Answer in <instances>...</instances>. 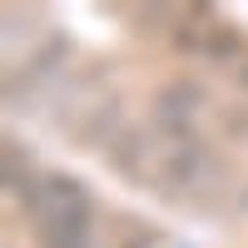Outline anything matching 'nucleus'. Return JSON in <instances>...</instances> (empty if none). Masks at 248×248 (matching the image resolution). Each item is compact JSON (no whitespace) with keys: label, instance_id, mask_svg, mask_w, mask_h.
Here are the masks:
<instances>
[{"label":"nucleus","instance_id":"f257e3e1","mask_svg":"<svg viewBox=\"0 0 248 248\" xmlns=\"http://www.w3.org/2000/svg\"><path fill=\"white\" fill-rule=\"evenodd\" d=\"M25 214L40 233V248H94V223H90V194L65 174H30L25 189Z\"/></svg>","mask_w":248,"mask_h":248},{"label":"nucleus","instance_id":"f03ea898","mask_svg":"<svg viewBox=\"0 0 248 248\" xmlns=\"http://www.w3.org/2000/svg\"><path fill=\"white\" fill-rule=\"evenodd\" d=\"M159 194L169 199H184V203H203V199H218L223 189H229V164H223L203 139L184 134L179 149L169 154V164H164V174L154 184Z\"/></svg>","mask_w":248,"mask_h":248},{"label":"nucleus","instance_id":"7ed1b4c3","mask_svg":"<svg viewBox=\"0 0 248 248\" xmlns=\"http://www.w3.org/2000/svg\"><path fill=\"white\" fill-rule=\"evenodd\" d=\"M179 139H184V134L164 129V124H129V129L114 139L109 159H114V169H119L124 179H134V184H159L169 154L179 149Z\"/></svg>","mask_w":248,"mask_h":248},{"label":"nucleus","instance_id":"20e7f679","mask_svg":"<svg viewBox=\"0 0 248 248\" xmlns=\"http://www.w3.org/2000/svg\"><path fill=\"white\" fill-rule=\"evenodd\" d=\"M209 114V90L194 85V79H179V85H164L154 99V124L174 134H194L199 139V119Z\"/></svg>","mask_w":248,"mask_h":248},{"label":"nucleus","instance_id":"39448f33","mask_svg":"<svg viewBox=\"0 0 248 248\" xmlns=\"http://www.w3.org/2000/svg\"><path fill=\"white\" fill-rule=\"evenodd\" d=\"M238 79H243V85H248V60H243V65H238Z\"/></svg>","mask_w":248,"mask_h":248}]
</instances>
